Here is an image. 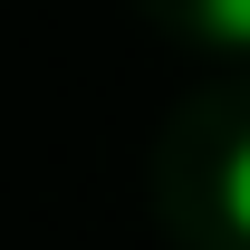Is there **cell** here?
Listing matches in <instances>:
<instances>
[{
	"label": "cell",
	"mask_w": 250,
	"mask_h": 250,
	"mask_svg": "<svg viewBox=\"0 0 250 250\" xmlns=\"http://www.w3.org/2000/svg\"><path fill=\"white\" fill-rule=\"evenodd\" d=\"M202 29L231 39V48H250V0H202Z\"/></svg>",
	"instance_id": "obj_1"
},
{
	"label": "cell",
	"mask_w": 250,
	"mask_h": 250,
	"mask_svg": "<svg viewBox=\"0 0 250 250\" xmlns=\"http://www.w3.org/2000/svg\"><path fill=\"white\" fill-rule=\"evenodd\" d=\"M221 202H231V221H241V231H250V145H241V154H231V183H221Z\"/></svg>",
	"instance_id": "obj_2"
}]
</instances>
